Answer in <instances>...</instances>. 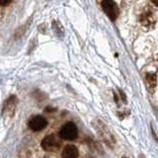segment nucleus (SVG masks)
Wrapping results in <instances>:
<instances>
[{
	"label": "nucleus",
	"mask_w": 158,
	"mask_h": 158,
	"mask_svg": "<svg viewBox=\"0 0 158 158\" xmlns=\"http://www.w3.org/2000/svg\"><path fill=\"white\" fill-rule=\"evenodd\" d=\"M139 21L143 26L150 27L155 24V15L150 9H145L139 17Z\"/></svg>",
	"instance_id": "nucleus-6"
},
{
	"label": "nucleus",
	"mask_w": 158,
	"mask_h": 158,
	"mask_svg": "<svg viewBox=\"0 0 158 158\" xmlns=\"http://www.w3.org/2000/svg\"><path fill=\"white\" fill-rule=\"evenodd\" d=\"M79 155V152L76 146L69 144L63 148L61 157L62 158H77Z\"/></svg>",
	"instance_id": "nucleus-7"
},
{
	"label": "nucleus",
	"mask_w": 158,
	"mask_h": 158,
	"mask_svg": "<svg viewBox=\"0 0 158 158\" xmlns=\"http://www.w3.org/2000/svg\"><path fill=\"white\" fill-rule=\"evenodd\" d=\"M78 135V131H77V127L75 123H73L71 122L66 123L65 125H63L62 127L60 128V131H59V135L61 138L65 140H73L77 137Z\"/></svg>",
	"instance_id": "nucleus-1"
},
{
	"label": "nucleus",
	"mask_w": 158,
	"mask_h": 158,
	"mask_svg": "<svg viewBox=\"0 0 158 158\" xmlns=\"http://www.w3.org/2000/svg\"><path fill=\"white\" fill-rule=\"evenodd\" d=\"M140 158H143V157H140Z\"/></svg>",
	"instance_id": "nucleus-10"
},
{
	"label": "nucleus",
	"mask_w": 158,
	"mask_h": 158,
	"mask_svg": "<svg viewBox=\"0 0 158 158\" xmlns=\"http://www.w3.org/2000/svg\"><path fill=\"white\" fill-rule=\"evenodd\" d=\"M16 106H17V98L14 95L10 96L4 105L2 115L7 118H10L11 117H13L15 110H16Z\"/></svg>",
	"instance_id": "nucleus-5"
},
{
	"label": "nucleus",
	"mask_w": 158,
	"mask_h": 158,
	"mask_svg": "<svg viewBox=\"0 0 158 158\" xmlns=\"http://www.w3.org/2000/svg\"><path fill=\"white\" fill-rule=\"evenodd\" d=\"M11 3V1H0V5H8Z\"/></svg>",
	"instance_id": "nucleus-9"
},
{
	"label": "nucleus",
	"mask_w": 158,
	"mask_h": 158,
	"mask_svg": "<svg viewBox=\"0 0 158 158\" xmlns=\"http://www.w3.org/2000/svg\"><path fill=\"white\" fill-rule=\"evenodd\" d=\"M145 83H146L148 89L154 90L156 87V74L147 73L145 75Z\"/></svg>",
	"instance_id": "nucleus-8"
},
{
	"label": "nucleus",
	"mask_w": 158,
	"mask_h": 158,
	"mask_svg": "<svg viewBox=\"0 0 158 158\" xmlns=\"http://www.w3.org/2000/svg\"><path fill=\"white\" fill-rule=\"evenodd\" d=\"M28 125L32 131H40L44 130L47 127L48 122L47 120L42 116H34L29 120Z\"/></svg>",
	"instance_id": "nucleus-4"
},
{
	"label": "nucleus",
	"mask_w": 158,
	"mask_h": 158,
	"mask_svg": "<svg viewBox=\"0 0 158 158\" xmlns=\"http://www.w3.org/2000/svg\"><path fill=\"white\" fill-rule=\"evenodd\" d=\"M60 146V139L56 135H49L42 140V147L46 151H56Z\"/></svg>",
	"instance_id": "nucleus-2"
},
{
	"label": "nucleus",
	"mask_w": 158,
	"mask_h": 158,
	"mask_svg": "<svg viewBox=\"0 0 158 158\" xmlns=\"http://www.w3.org/2000/svg\"><path fill=\"white\" fill-rule=\"evenodd\" d=\"M101 5H102L104 12L107 14V16L110 18L112 21H115L118 16V13H120L118 5L114 1H112V0H105V1H103L101 3Z\"/></svg>",
	"instance_id": "nucleus-3"
}]
</instances>
